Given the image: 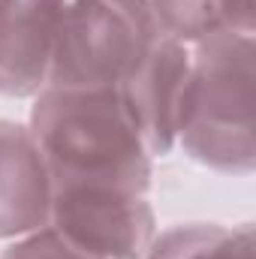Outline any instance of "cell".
Here are the masks:
<instances>
[{"instance_id": "11", "label": "cell", "mask_w": 256, "mask_h": 259, "mask_svg": "<svg viewBox=\"0 0 256 259\" xmlns=\"http://www.w3.org/2000/svg\"><path fill=\"white\" fill-rule=\"evenodd\" d=\"M220 30L256 36V0H217Z\"/></svg>"}, {"instance_id": "2", "label": "cell", "mask_w": 256, "mask_h": 259, "mask_svg": "<svg viewBox=\"0 0 256 259\" xmlns=\"http://www.w3.org/2000/svg\"><path fill=\"white\" fill-rule=\"evenodd\" d=\"M190 49L175 151L223 175H250L256 166V36L217 30Z\"/></svg>"}, {"instance_id": "3", "label": "cell", "mask_w": 256, "mask_h": 259, "mask_svg": "<svg viewBox=\"0 0 256 259\" xmlns=\"http://www.w3.org/2000/svg\"><path fill=\"white\" fill-rule=\"evenodd\" d=\"M160 24L148 0H66L46 88L118 91L151 52Z\"/></svg>"}, {"instance_id": "6", "label": "cell", "mask_w": 256, "mask_h": 259, "mask_svg": "<svg viewBox=\"0 0 256 259\" xmlns=\"http://www.w3.org/2000/svg\"><path fill=\"white\" fill-rule=\"evenodd\" d=\"M66 0H0V97L33 100L46 81Z\"/></svg>"}, {"instance_id": "9", "label": "cell", "mask_w": 256, "mask_h": 259, "mask_svg": "<svg viewBox=\"0 0 256 259\" xmlns=\"http://www.w3.org/2000/svg\"><path fill=\"white\" fill-rule=\"evenodd\" d=\"M148 3L154 9L160 30L187 46L220 30L217 0H148Z\"/></svg>"}, {"instance_id": "7", "label": "cell", "mask_w": 256, "mask_h": 259, "mask_svg": "<svg viewBox=\"0 0 256 259\" xmlns=\"http://www.w3.org/2000/svg\"><path fill=\"white\" fill-rule=\"evenodd\" d=\"M52 172L27 124L0 118V241L49 226Z\"/></svg>"}, {"instance_id": "5", "label": "cell", "mask_w": 256, "mask_h": 259, "mask_svg": "<svg viewBox=\"0 0 256 259\" xmlns=\"http://www.w3.org/2000/svg\"><path fill=\"white\" fill-rule=\"evenodd\" d=\"M190 58L193 49L187 42L160 30L139 69L118 88L130 118L154 160H163L175 151L181 103L190 78Z\"/></svg>"}, {"instance_id": "8", "label": "cell", "mask_w": 256, "mask_h": 259, "mask_svg": "<svg viewBox=\"0 0 256 259\" xmlns=\"http://www.w3.org/2000/svg\"><path fill=\"white\" fill-rule=\"evenodd\" d=\"M253 226L178 223L160 229L145 259H253Z\"/></svg>"}, {"instance_id": "4", "label": "cell", "mask_w": 256, "mask_h": 259, "mask_svg": "<svg viewBox=\"0 0 256 259\" xmlns=\"http://www.w3.org/2000/svg\"><path fill=\"white\" fill-rule=\"evenodd\" d=\"M49 226L94 259H145L160 232L148 193L97 184H55Z\"/></svg>"}, {"instance_id": "10", "label": "cell", "mask_w": 256, "mask_h": 259, "mask_svg": "<svg viewBox=\"0 0 256 259\" xmlns=\"http://www.w3.org/2000/svg\"><path fill=\"white\" fill-rule=\"evenodd\" d=\"M0 259H94V256L72 247L52 226H42L36 232H27L21 238L6 241V247L0 250Z\"/></svg>"}, {"instance_id": "1", "label": "cell", "mask_w": 256, "mask_h": 259, "mask_svg": "<svg viewBox=\"0 0 256 259\" xmlns=\"http://www.w3.org/2000/svg\"><path fill=\"white\" fill-rule=\"evenodd\" d=\"M33 133L52 184H97L151 193L154 157L118 91L42 88L30 100Z\"/></svg>"}]
</instances>
